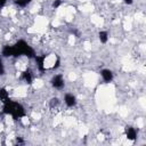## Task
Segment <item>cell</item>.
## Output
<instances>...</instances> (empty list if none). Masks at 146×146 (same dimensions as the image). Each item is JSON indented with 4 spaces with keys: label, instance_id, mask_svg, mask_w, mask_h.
<instances>
[{
    "label": "cell",
    "instance_id": "cell-14",
    "mask_svg": "<svg viewBox=\"0 0 146 146\" xmlns=\"http://www.w3.org/2000/svg\"><path fill=\"white\" fill-rule=\"evenodd\" d=\"M5 74V66H3V63L0 58V75H3Z\"/></svg>",
    "mask_w": 146,
    "mask_h": 146
},
{
    "label": "cell",
    "instance_id": "cell-17",
    "mask_svg": "<svg viewBox=\"0 0 146 146\" xmlns=\"http://www.w3.org/2000/svg\"><path fill=\"white\" fill-rule=\"evenodd\" d=\"M122 1L127 5H132V2H133V0H122Z\"/></svg>",
    "mask_w": 146,
    "mask_h": 146
},
{
    "label": "cell",
    "instance_id": "cell-3",
    "mask_svg": "<svg viewBox=\"0 0 146 146\" xmlns=\"http://www.w3.org/2000/svg\"><path fill=\"white\" fill-rule=\"evenodd\" d=\"M50 82H51V86H52L54 88H56V89H63V88H64V84H65L64 78H63L62 74H56V75H54Z\"/></svg>",
    "mask_w": 146,
    "mask_h": 146
},
{
    "label": "cell",
    "instance_id": "cell-6",
    "mask_svg": "<svg viewBox=\"0 0 146 146\" xmlns=\"http://www.w3.org/2000/svg\"><path fill=\"white\" fill-rule=\"evenodd\" d=\"M34 59H35V63H36V65H38L39 71H40V72H43V71L46 70V67H44V59H46V56H44V55H42V56H35Z\"/></svg>",
    "mask_w": 146,
    "mask_h": 146
},
{
    "label": "cell",
    "instance_id": "cell-5",
    "mask_svg": "<svg viewBox=\"0 0 146 146\" xmlns=\"http://www.w3.org/2000/svg\"><path fill=\"white\" fill-rule=\"evenodd\" d=\"M64 102L68 107H73L76 104V98H75V96L73 94H66L64 96Z\"/></svg>",
    "mask_w": 146,
    "mask_h": 146
},
{
    "label": "cell",
    "instance_id": "cell-2",
    "mask_svg": "<svg viewBox=\"0 0 146 146\" xmlns=\"http://www.w3.org/2000/svg\"><path fill=\"white\" fill-rule=\"evenodd\" d=\"M14 46H15V48L17 49L19 56H21V55H24V56H26V57H29V58H34V57H35V52H34L33 48H31V47L26 43V41H24V40H18Z\"/></svg>",
    "mask_w": 146,
    "mask_h": 146
},
{
    "label": "cell",
    "instance_id": "cell-10",
    "mask_svg": "<svg viewBox=\"0 0 146 146\" xmlns=\"http://www.w3.org/2000/svg\"><path fill=\"white\" fill-rule=\"evenodd\" d=\"M0 100H1L3 104L10 100L9 95H8V91H7L5 88H0Z\"/></svg>",
    "mask_w": 146,
    "mask_h": 146
},
{
    "label": "cell",
    "instance_id": "cell-16",
    "mask_svg": "<svg viewBox=\"0 0 146 146\" xmlns=\"http://www.w3.org/2000/svg\"><path fill=\"white\" fill-rule=\"evenodd\" d=\"M58 104V98H52L51 99V106H56Z\"/></svg>",
    "mask_w": 146,
    "mask_h": 146
},
{
    "label": "cell",
    "instance_id": "cell-18",
    "mask_svg": "<svg viewBox=\"0 0 146 146\" xmlns=\"http://www.w3.org/2000/svg\"><path fill=\"white\" fill-rule=\"evenodd\" d=\"M16 141H17L18 144H23V143H24V140H23L22 138H19V137H17V139H16Z\"/></svg>",
    "mask_w": 146,
    "mask_h": 146
},
{
    "label": "cell",
    "instance_id": "cell-7",
    "mask_svg": "<svg viewBox=\"0 0 146 146\" xmlns=\"http://www.w3.org/2000/svg\"><path fill=\"white\" fill-rule=\"evenodd\" d=\"M100 75H102V78H103V80L105 82H111L113 80V73H112L111 70H107V68L103 70L100 72Z\"/></svg>",
    "mask_w": 146,
    "mask_h": 146
},
{
    "label": "cell",
    "instance_id": "cell-15",
    "mask_svg": "<svg viewBox=\"0 0 146 146\" xmlns=\"http://www.w3.org/2000/svg\"><path fill=\"white\" fill-rule=\"evenodd\" d=\"M59 65H60V60H59V59L57 58V60H56L55 65L52 66V68H54V70H56V68H58V67H59Z\"/></svg>",
    "mask_w": 146,
    "mask_h": 146
},
{
    "label": "cell",
    "instance_id": "cell-11",
    "mask_svg": "<svg viewBox=\"0 0 146 146\" xmlns=\"http://www.w3.org/2000/svg\"><path fill=\"white\" fill-rule=\"evenodd\" d=\"M98 38H99V41L102 43H106L107 40H108V33L106 31H100L98 33Z\"/></svg>",
    "mask_w": 146,
    "mask_h": 146
},
{
    "label": "cell",
    "instance_id": "cell-4",
    "mask_svg": "<svg viewBox=\"0 0 146 146\" xmlns=\"http://www.w3.org/2000/svg\"><path fill=\"white\" fill-rule=\"evenodd\" d=\"M125 137H127L128 140H131V141L136 140V138H137V131H136V129L132 128V127H127L125 128Z\"/></svg>",
    "mask_w": 146,
    "mask_h": 146
},
{
    "label": "cell",
    "instance_id": "cell-1",
    "mask_svg": "<svg viewBox=\"0 0 146 146\" xmlns=\"http://www.w3.org/2000/svg\"><path fill=\"white\" fill-rule=\"evenodd\" d=\"M2 112L5 114H7V115H11L14 120H18V119L25 116V110H24V107L19 103L14 102L11 99L9 102H7V103L3 104Z\"/></svg>",
    "mask_w": 146,
    "mask_h": 146
},
{
    "label": "cell",
    "instance_id": "cell-19",
    "mask_svg": "<svg viewBox=\"0 0 146 146\" xmlns=\"http://www.w3.org/2000/svg\"><path fill=\"white\" fill-rule=\"evenodd\" d=\"M6 5V0H0V8H2Z\"/></svg>",
    "mask_w": 146,
    "mask_h": 146
},
{
    "label": "cell",
    "instance_id": "cell-13",
    "mask_svg": "<svg viewBox=\"0 0 146 146\" xmlns=\"http://www.w3.org/2000/svg\"><path fill=\"white\" fill-rule=\"evenodd\" d=\"M60 5H62V0H55V1L52 2V7H54V8H58Z\"/></svg>",
    "mask_w": 146,
    "mask_h": 146
},
{
    "label": "cell",
    "instance_id": "cell-12",
    "mask_svg": "<svg viewBox=\"0 0 146 146\" xmlns=\"http://www.w3.org/2000/svg\"><path fill=\"white\" fill-rule=\"evenodd\" d=\"M32 0H15V3L18 6V7H25L27 6Z\"/></svg>",
    "mask_w": 146,
    "mask_h": 146
},
{
    "label": "cell",
    "instance_id": "cell-9",
    "mask_svg": "<svg viewBox=\"0 0 146 146\" xmlns=\"http://www.w3.org/2000/svg\"><path fill=\"white\" fill-rule=\"evenodd\" d=\"M2 56L5 57H10L13 56L14 57V46H5L2 48Z\"/></svg>",
    "mask_w": 146,
    "mask_h": 146
},
{
    "label": "cell",
    "instance_id": "cell-8",
    "mask_svg": "<svg viewBox=\"0 0 146 146\" xmlns=\"http://www.w3.org/2000/svg\"><path fill=\"white\" fill-rule=\"evenodd\" d=\"M22 79H23L26 83H29V84L32 83V81H33V76H32V73H31V71H30L29 68L25 70V71L22 73Z\"/></svg>",
    "mask_w": 146,
    "mask_h": 146
}]
</instances>
